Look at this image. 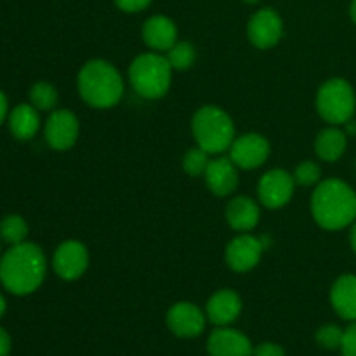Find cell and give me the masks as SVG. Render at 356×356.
<instances>
[{"instance_id":"cell-18","label":"cell","mask_w":356,"mask_h":356,"mask_svg":"<svg viewBox=\"0 0 356 356\" xmlns=\"http://www.w3.org/2000/svg\"><path fill=\"white\" fill-rule=\"evenodd\" d=\"M261 209L252 198L235 197L226 207V221L229 228L240 233H249L259 222Z\"/></svg>"},{"instance_id":"cell-16","label":"cell","mask_w":356,"mask_h":356,"mask_svg":"<svg viewBox=\"0 0 356 356\" xmlns=\"http://www.w3.org/2000/svg\"><path fill=\"white\" fill-rule=\"evenodd\" d=\"M242 313V299L235 291L221 289L207 302L209 322L218 327H226L235 322Z\"/></svg>"},{"instance_id":"cell-28","label":"cell","mask_w":356,"mask_h":356,"mask_svg":"<svg viewBox=\"0 0 356 356\" xmlns=\"http://www.w3.org/2000/svg\"><path fill=\"white\" fill-rule=\"evenodd\" d=\"M343 356H356V320L344 330V339L341 344Z\"/></svg>"},{"instance_id":"cell-24","label":"cell","mask_w":356,"mask_h":356,"mask_svg":"<svg viewBox=\"0 0 356 356\" xmlns=\"http://www.w3.org/2000/svg\"><path fill=\"white\" fill-rule=\"evenodd\" d=\"M167 61L170 63L172 70H188L197 59V52H195V47L190 44V42H176L172 47L167 51Z\"/></svg>"},{"instance_id":"cell-26","label":"cell","mask_w":356,"mask_h":356,"mask_svg":"<svg viewBox=\"0 0 356 356\" xmlns=\"http://www.w3.org/2000/svg\"><path fill=\"white\" fill-rule=\"evenodd\" d=\"M315 339L323 350H341L344 339V330L334 323L322 325L315 334Z\"/></svg>"},{"instance_id":"cell-1","label":"cell","mask_w":356,"mask_h":356,"mask_svg":"<svg viewBox=\"0 0 356 356\" xmlns=\"http://www.w3.org/2000/svg\"><path fill=\"white\" fill-rule=\"evenodd\" d=\"M47 273V261L37 243L10 245L0 257V284L14 296L37 291Z\"/></svg>"},{"instance_id":"cell-32","label":"cell","mask_w":356,"mask_h":356,"mask_svg":"<svg viewBox=\"0 0 356 356\" xmlns=\"http://www.w3.org/2000/svg\"><path fill=\"white\" fill-rule=\"evenodd\" d=\"M9 117V103H7L6 94L0 90V125L3 124V120Z\"/></svg>"},{"instance_id":"cell-7","label":"cell","mask_w":356,"mask_h":356,"mask_svg":"<svg viewBox=\"0 0 356 356\" xmlns=\"http://www.w3.org/2000/svg\"><path fill=\"white\" fill-rule=\"evenodd\" d=\"M296 181L284 169L268 170L257 183V197L266 209H282L294 195Z\"/></svg>"},{"instance_id":"cell-5","label":"cell","mask_w":356,"mask_h":356,"mask_svg":"<svg viewBox=\"0 0 356 356\" xmlns=\"http://www.w3.org/2000/svg\"><path fill=\"white\" fill-rule=\"evenodd\" d=\"M129 80L132 89L141 97L160 99L169 92L172 82V66L165 56L159 52H146L131 63Z\"/></svg>"},{"instance_id":"cell-3","label":"cell","mask_w":356,"mask_h":356,"mask_svg":"<svg viewBox=\"0 0 356 356\" xmlns=\"http://www.w3.org/2000/svg\"><path fill=\"white\" fill-rule=\"evenodd\" d=\"M79 94L89 106L106 110L118 104L124 96V79L111 63L90 59L76 76Z\"/></svg>"},{"instance_id":"cell-2","label":"cell","mask_w":356,"mask_h":356,"mask_svg":"<svg viewBox=\"0 0 356 356\" xmlns=\"http://www.w3.org/2000/svg\"><path fill=\"white\" fill-rule=\"evenodd\" d=\"M312 214L316 225L329 232L351 226L356 219V193L344 181L325 179L312 195Z\"/></svg>"},{"instance_id":"cell-12","label":"cell","mask_w":356,"mask_h":356,"mask_svg":"<svg viewBox=\"0 0 356 356\" xmlns=\"http://www.w3.org/2000/svg\"><path fill=\"white\" fill-rule=\"evenodd\" d=\"M167 327L170 332L183 339L198 337L205 330V315L197 305L188 301L176 302L167 312Z\"/></svg>"},{"instance_id":"cell-13","label":"cell","mask_w":356,"mask_h":356,"mask_svg":"<svg viewBox=\"0 0 356 356\" xmlns=\"http://www.w3.org/2000/svg\"><path fill=\"white\" fill-rule=\"evenodd\" d=\"M264 245L259 238L242 233L226 247V264L236 273H245L259 264Z\"/></svg>"},{"instance_id":"cell-20","label":"cell","mask_w":356,"mask_h":356,"mask_svg":"<svg viewBox=\"0 0 356 356\" xmlns=\"http://www.w3.org/2000/svg\"><path fill=\"white\" fill-rule=\"evenodd\" d=\"M7 122L14 138L19 141H30L40 129V113L33 104L23 103L10 110Z\"/></svg>"},{"instance_id":"cell-8","label":"cell","mask_w":356,"mask_h":356,"mask_svg":"<svg viewBox=\"0 0 356 356\" xmlns=\"http://www.w3.org/2000/svg\"><path fill=\"white\" fill-rule=\"evenodd\" d=\"M79 118L70 110H54L45 122V141L56 152H66L79 139Z\"/></svg>"},{"instance_id":"cell-22","label":"cell","mask_w":356,"mask_h":356,"mask_svg":"<svg viewBox=\"0 0 356 356\" xmlns=\"http://www.w3.org/2000/svg\"><path fill=\"white\" fill-rule=\"evenodd\" d=\"M28 225L19 214H9L0 221V240L9 245L26 242Z\"/></svg>"},{"instance_id":"cell-19","label":"cell","mask_w":356,"mask_h":356,"mask_svg":"<svg viewBox=\"0 0 356 356\" xmlns=\"http://www.w3.org/2000/svg\"><path fill=\"white\" fill-rule=\"evenodd\" d=\"M330 302L344 320H356V275H341L330 289Z\"/></svg>"},{"instance_id":"cell-4","label":"cell","mask_w":356,"mask_h":356,"mask_svg":"<svg viewBox=\"0 0 356 356\" xmlns=\"http://www.w3.org/2000/svg\"><path fill=\"white\" fill-rule=\"evenodd\" d=\"M191 131L197 146L205 149L209 155L228 152L232 143L235 141V124L232 117L222 108L214 104L202 106L193 115Z\"/></svg>"},{"instance_id":"cell-9","label":"cell","mask_w":356,"mask_h":356,"mask_svg":"<svg viewBox=\"0 0 356 356\" xmlns=\"http://www.w3.org/2000/svg\"><path fill=\"white\" fill-rule=\"evenodd\" d=\"M229 159L233 160L236 167L245 170L257 169L263 165L270 156V143L264 136L256 134V132H249L235 138V141L229 146Z\"/></svg>"},{"instance_id":"cell-33","label":"cell","mask_w":356,"mask_h":356,"mask_svg":"<svg viewBox=\"0 0 356 356\" xmlns=\"http://www.w3.org/2000/svg\"><path fill=\"white\" fill-rule=\"evenodd\" d=\"M350 243H351V249H353V252L356 254V219H355L353 225H351V232H350Z\"/></svg>"},{"instance_id":"cell-38","label":"cell","mask_w":356,"mask_h":356,"mask_svg":"<svg viewBox=\"0 0 356 356\" xmlns=\"http://www.w3.org/2000/svg\"><path fill=\"white\" fill-rule=\"evenodd\" d=\"M355 167H356V163H355Z\"/></svg>"},{"instance_id":"cell-21","label":"cell","mask_w":356,"mask_h":356,"mask_svg":"<svg viewBox=\"0 0 356 356\" xmlns=\"http://www.w3.org/2000/svg\"><path fill=\"white\" fill-rule=\"evenodd\" d=\"M346 132L337 129L336 125L320 131L315 139V153L323 162H337L346 152Z\"/></svg>"},{"instance_id":"cell-36","label":"cell","mask_w":356,"mask_h":356,"mask_svg":"<svg viewBox=\"0 0 356 356\" xmlns=\"http://www.w3.org/2000/svg\"><path fill=\"white\" fill-rule=\"evenodd\" d=\"M243 2H245V3H257L259 0H243Z\"/></svg>"},{"instance_id":"cell-23","label":"cell","mask_w":356,"mask_h":356,"mask_svg":"<svg viewBox=\"0 0 356 356\" xmlns=\"http://www.w3.org/2000/svg\"><path fill=\"white\" fill-rule=\"evenodd\" d=\"M30 104L38 111H52L58 104V90L49 82H37L30 89Z\"/></svg>"},{"instance_id":"cell-25","label":"cell","mask_w":356,"mask_h":356,"mask_svg":"<svg viewBox=\"0 0 356 356\" xmlns=\"http://www.w3.org/2000/svg\"><path fill=\"white\" fill-rule=\"evenodd\" d=\"M209 153L205 149H202L200 146H195V148H190L186 152L183 159V169L188 176L197 177L205 174V169L209 165Z\"/></svg>"},{"instance_id":"cell-15","label":"cell","mask_w":356,"mask_h":356,"mask_svg":"<svg viewBox=\"0 0 356 356\" xmlns=\"http://www.w3.org/2000/svg\"><path fill=\"white\" fill-rule=\"evenodd\" d=\"M205 183L216 197H228L238 186L236 165L229 156H216L205 169Z\"/></svg>"},{"instance_id":"cell-27","label":"cell","mask_w":356,"mask_h":356,"mask_svg":"<svg viewBox=\"0 0 356 356\" xmlns=\"http://www.w3.org/2000/svg\"><path fill=\"white\" fill-rule=\"evenodd\" d=\"M292 176H294L296 184H299V186H313V184L320 183L322 170L313 160H306V162H301L296 167Z\"/></svg>"},{"instance_id":"cell-6","label":"cell","mask_w":356,"mask_h":356,"mask_svg":"<svg viewBox=\"0 0 356 356\" xmlns=\"http://www.w3.org/2000/svg\"><path fill=\"white\" fill-rule=\"evenodd\" d=\"M356 96L351 83L344 79H330L316 94V111L330 125H343L353 118Z\"/></svg>"},{"instance_id":"cell-34","label":"cell","mask_w":356,"mask_h":356,"mask_svg":"<svg viewBox=\"0 0 356 356\" xmlns=\"http://www.w3.org/2000/svg\"><path fill=\"white\" fill-rule=\"evenodd\" d=\"M350 16H351V19H353V23L356 24V0H353V2H351Z\"/></svg>"},{"instance_id":"cell-17","label":"cell","mask_w":356,"mask_h":356,"mask_svg":"<svg viewBox=\"0 0 356 356\" xmlns=\"http://www.w3.org/2000/svg\"><path fill=\"white\" fill-rule=\"evenodd\" d=\"M143 40L149 49L167 52L177 42V28L167 16H152L143 24Z\"/></svg>"},{"instance_id":"cell-30","label":"cell","mask_w":356,"mask_h":356,"mask_svg":"<svg viewBox=\"0 0 356 356\" xmlns=\"http://www.w3.org/2000/svg\"><path fill=\"white\" fill-rule=\"evenodd\" d=\"M252 356H285V350L280 344L263 343L254 350Z\"/></svg>"},{"instance_id":"cell-14","label":"cell","mask_w":356,"mask_h":356,"mask_svg":"<svg viewBox=\"0 0 356 356\" xmlns=\"http://www.w3.org/2000/svg\"><path fill=\"white\" fill-rule=\"evenodd\" d=\"M211 356H252V343L245 334L229 327H218L207 341Z\"/></svg>"},{"instance_id":"cell-31","label":"cell","mask_w":356,"mask_h":356,"mask_svg":"<svg viewBox=\"0 0 356 356\" xmlns=\"http://www.w3.org/2000/svg\"><path fill=\"white\" fill-rule=\"evenodd\" d=\"M10 346H13V343H10L9 332L0 327V356H9Z\"/></svg>"},{"instance_id":"cell-29","label":"cell","mask_w":356,"mask_h":356,"mask_svg":"<svg viewBox=\"0 0 356 356\" xmlns=\"http://www.w3.org/2000/svg\"><path fill=\"white\" fill-rule=\"evenodd\" d=\"M117 7L124 13H139L152 3V0H115Z\"/></svg>"},{"instance_id":"cell-35","label":"cell","mask_w":356,"mask_h":356,"mask_svg":"<svg viewBox=\"0 0 356 356\" xmlns=\"http://www.w3.org/2000/svg\"><path fill=\"white\" fill-rule=\"evenodd\" d=\"M6 308H7V305H6V299H3V296L0 294V318H2V316H3V313H6Z\"/></svg>"},{"instance_id":"cell-37","label":"cell","mask_w":356,"mask_h":356,"mask_svg":"<svg viewBox=\"0 0 356 356\" xmlns=\"http://www.w3.org/2000/svg\"><path fill=\"white\" fill-rule=\"evenodd\" d=\"M0 257H2V247H0Z\"/></svg>"},{"instance_id":"cell-10","label":"cell","mask_w":356,"mask_h":356,"mask_svg":"<svg viewBox=\"0 0 356 356\" xmlns=\"http://www.w3.org/2000/svg\"><path fill=\"white\" fill-rule=\"evenodd\" d=\"M89 266L87 247L79 240H66L56 249L52 257V268L56 275L66 282L79 280Z\"/></svg>"},{"instance_id":"cell-11","label":"cell","mask_w":356,"mask_h":356,"mask_svg":"<svg viewBox=\"0 0 356 356\" xmlns=\"http://www.w3.org/2000/svg\"><path fill=\"white\" fill-rule=\"evenodd\" d=\"M284 23L277 10L264 7L250 17L247 24V37L257 49H270L280 42Z\"/></svg>"}]
</instances>
